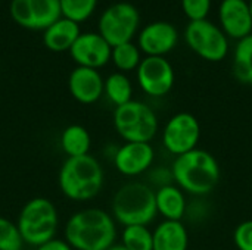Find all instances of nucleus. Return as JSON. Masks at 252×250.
<instances>
[{"instance_id":"nucleus-1","label":"nucleus","mask_w":252,"mask_h":250,"mask_svg":"<svg viewBox=\"0 0 252 250\" xmlns=\"http://www.w3.org/2000/svg\"><path fill=\"white\" fill-rule=\"evenodd\" d=\"M115 239L114 217L99 208L77 211L63 228V240L74 250H106L115 245Z\"/></svg>"},{"instance_id":"nucleus-2","label":"nucleus","mask_w":252,"mask_h":250,"mask_svg":"<svg viewBox=\"0 0 252 250\" xmlns=\"http://www.w3.org/2000/svg\"><path fill=\"white\" fill-rule=\"evenodd\" d=\"M174 183L192 196H207L220 183L221 171L214 155L204 149H193L174 159L171 165Z\"/></svg>"},{"instance_id":"nucleus-3","label":"nucleus","mask_w":252,"mask_h":250,"mask_svg":"<svg viewBox=\"0 0 252 250\" xmlns=\"http://www.w3.org/2000/svg\"><path fill=\"white\" fill-rule=\"evenodd\" d=\"M105 183V172L92 155L66 158L58 175V184L65 197L74 202L94 199Z\"/></svg>"},{"instance_id":"nucleus-4","label":"nucleus","mask_w":252,"mask_h":250,"mask_svg":"<svg viewBox=\"0 0 252 250\" xmlns=\"http://www.w3.org/2000/svg\"><path fill=\"white\" fill-rule=\"evenodd\" d=\"M111 211L115 222L124 227L148 225L158 215L155 190L146 183H126L115 192Z\"/></svg>"},{"instance_id":"nucleus-5","label":"nucleus","mask_w":252,"mask_h":250,"mask_svg":"<svg viewBox=\"0 0 252 250\" xmlns=\"http://www.w3.org/2000/svg\"><path fill=\"white\" fill-rule=\"evenodd\" d=\"M16 225L24 243L38 248L53 239L59 228V212L46 197L30 199L19 211Z\"/></svg>"},{"instance_id":"nucleus-6","label":"nucleus","mask_w":252,"mask_h":250,"mask_svg":"<svg viewBox=\"0 0 252 250\" xmlns=\"http://www.w3.org/2000/svg\"><path fill=\"white\" fill-rule=\"evenodd\" d=\"M158 127L157 113L143 102L131 100L114 111V128L126 143H151Z\"/></svg>"},{"instance_id":"nucleus-7","label":"nucleus","mask_w":252,"mask_h":250,"mask_svg":"<svg viewBox=\"0 0 252 250\" xmlns=\"http://www.w3.org/2000/svg\"><path fill=\"white\" fill-rule=\"evenodd\" d=\"M139 24L140 15L136 6L127 1H118L105 9L97 24V32L111 47H115L131 41L139 29Z\"/></svg>"},{"instance_id":"nucleus-8","label":"nucleus","mask_w":252,"mask_h":250,"mask_svg":"<svg viewBox=\"0 0 252 250\" xmlns=\"http://www.w3.org/2000/svg\"><path fill=\"white\" fill-rule=\"evenodd\" d=\"M185 40L192 52L208 62H220L229 52L227 35L208 19L190 21L185 29Z\"/></svg>"},{"instance_id":"nucleus-9","label":"nucleus","mask_w":252,"mask_h":250,"mask_svg":"<svg viewBox=\"0 0 252 250\" xmlns=\"http://www.w3.org/2000/svg\"><path fill=\"white\" fill-rule=\"evenodd\" d=\"M201 125L195 115L189 112L176 113L162 130V144L176 158L198 147Z\"/></svg>"},{"instance_id":"nucleus-10","label":"nucleus","mask_w":252,"mask_h":250,"mask_svg":"<svg viewBox=\"0 0 252 250\" xmlns=\"http://www.w3.org/2000/svg\"><path fill=\"white\" fill-rule=\"evenodd\" d=\"M9 12L18 25L34 31H44L62 18L59 0H12Z\"/></svg>"},{"instance_id":"nucleus-11","label":"nucleus","mask_w":252,"mask_h":250,"mask_svg":"<svg viewBox=\"0 0 252 250\" xmlns=\"http://www.w3.org/2000/svg\"><path fill=\"white\" fill-rule=\"evenodd\" d=\"M136 72L142 91L151 97H164L174 85L176 74L165 56H146Z\"/></svg>"},{"instance_id":"nucleus-12","label":"nucleus","mask_w":252,"mask_h":250,"mask_svg":"<svg viewBox=\"0 0 252 250\" xmlns=\"http://www.w3.org/2000/svg\"><path fill=\"white\" fill-rule=\"evenodd\" d=\"M112 47L99 32H81L69 55L78 66L100 69L111 60Z\"/></svg>"},{"instance_id":"nucleus-13","label":"nucleus","mask_w":252,"mask_h":250,"mask_svg":"<svg viewBox=\"0 0 252 250\" xmlns=\"http://www.w3.org/2000/svg\"><path fill=\"white\" fill-rule=\"evenodd\" d=\"M155 150L151 143H124L112 158L115 169L126 177H136L151 169Z\"/></svg>"},{"instance_id":"nucleus-14","label":"nucleus","mask_w":252,"mask_h":250,"mask_svg":"<svg viewBox=\"0 0 252 250\" xmlns=\"http://www.w3.org/2000/svg\"><path fill=\"white\" fill-rule=\"evenodd\" d=\"M177 41V28L170 22L157 21L146 25L139 32L137 46L146 56H165L176 47Z\"/></svg>"},{"instance_id":"nucleus-15","label":"nucleus","mask_w":252,"mask_h":250,"mask_svg":"<svg viewBox=\"0 0 252 250\" xmlns=\"http://www.w3.org/2000/svg\"><path fill=\"white\" fill-rule=\"evenodd\" d=\"M221 29L227 37L242 40L252 34V15L250 1L223 0L219 9Z\"/></svg>"},{"instance_id":"nucleus-16","label":"nucleus","mask_w":252,"mask_h":250,"mask_svg":"<svg viewBox=\"0 0 252 250\" xmlns=\"http://www.w3.org/2000/svg\"><path fill=\"white\" fill-rule=\"evenodd\" d=\"M105 80L97 69L77 66L68 77V90L81 105H93L103 96Z\"/></svg>"},{"instance_id":"nucleus-17","label":"nucleus","mask_w":252,"mask_h":250,"mask_svg":"<svg viewBox=\"0 0 252 250\" xmlns=\"http://www.w3.org/2000/svg\"><path fill=\"white\" fill-rule=\"evenodd\" d=\"M80 34V24L62 16L43 31V43L50 52H66L71 50Z\"/></svg>"},{"instance_id":"nucleus-18","label":"nucleus","mask_w":252,"mask_h":250,"mask_svg":"<svg viewBox=\"0 0 252 250\" xmlns=\"http://www.w3.org/2000/svg\"><path fill=\"white\" fill-rule=\"evenodd\" d=\"M189 233L182 221L164 220L154 230V250H188Z\"/></svg>"},{"instance_id":"nucleus-19","label":"nucleus","mask_w":252,"mask_h":250,"mask_svg":"<svg viewBox=\"0 0 252 250\" xmlns=\"http://www.w3.org/2000/svg\"><path fill=\"white\" fill-rule=\"evenodd\" d=\"M157 211L167 221H182L186 215L188 202L185 197V192L171 184L155 190Z\"/></svg>"},{"instance_id":"nucleus-20","label":"nucleus","mask_w":252,"mask_h":250,"mask_svg":"<svg viewBox=\"0 0 252 250\" xmlns=\"http://www.w3.org/2000/svg\"><path fill=\"white\" fill-rule=\"evenodd\" d=\"M62 152L66 155V158H78L84 155H90L92 147V137L86 127L72 124L63 128L59 139Z\"/></svg>"},{"instance_id":"nucleus-21","label":"nucleus","mask_w":252,"mask_h":250,"mask_svg":"<svg viewBox=\"0 0 252 250\" xmlns=\"http://www.w3.org/2000/svg\"><path fill=\"white\" fill-rule=\"evenodd\" d=\"M103 94L115 106H123L133 100V84L123 72H114L105 80Z\"/></svg>"},{"instance_id":"nucleus-22","label":"nucleus","mask_w":252,"mask_h":250,"mask_svg":"<svg viewBox=\"0 0 252 250\" xmlns=\"http://www.w3.org/2000/svg\"><path fill=\"white\" fill-rule=\"evenodd\" d=\"M233 75L239 83L252 85V34L239 40L235 47Z\"/></svg>"},{"instance_id":"nucleus-23","label":"nucleus","mask_w":252,"mask_h":250,"mask_svg":"<svg viewBox=\"0 0 252 250\" xmlns=\"http://www.w3.org/2000/svg\"><path fill=\"white\" fill-rule=\"evenodd\" d=\"M111 60L114 62L115 68L123 74L134 71L139 68L140 62H142L140 49L133 41L115 46V47H112Z\"/></svg>"},{"instance_id":"nucleus-24","label":"nucleus","mask_w":252,"mask_h":250,"mask_svg":"<svg viewBox=\"0 0 252 250\" xmlns=\"http://www.w3.org/2000/svg\"><path fill=\"white\" fill-rule=\"evenodd\" d=\"M121 245L128 250H154V231L148 225L124 227Z\"/></svg>"},{"instance_id":"nucleus-25","label":"nucleus","mask_w":252,"mask_h":250,"mask_svg":"<svg viewBox=\"0 0 252 250\" xmlns=\"http://www.w3.org/2000/svg\"><path fill=\"white\" fill-rule=\"evenodd\" d=\"M59 3L62 16L77 24L87 21L97 6V0H59Z\"/></svg>"},{"instance_id":"nucleus-26","label":"nucleus","mask_w":252,"mask_h":250,"mask_svg":"<svg viewBox=\"0 0 252 250\" xmlns=\"http://www.w3.org/2000/svg\"><path fill=\"white\" fill-rule=\"evenodd\" d=\"M24 240L16 222L0 217V250H22Z\"/></svg>"},{"instance_id":"nucleus-27","label":"nucleus","mask_w":252,"mask_h":250,"mask_svg":"<svg viewBox=\"0 0 252 250\" xmlns=\"http://www.w3.org/2000/svg\"><path fill=\"white\" fill-rule=\"evenodd\" d=\"M182 9L190 21H202L210 13L211 0H182Z\"/></svg>"},{"instance_id":"nucleus-28","label":"nucleus","mask_w":252,"mask_h":250,"mask_svg":"<svg viewBox=\"0 0 252 250\" xmlns=\"http://www.w3.org/2000/svg\"><path fill=\"white\" fill-rule=\"evenodd\" d=\"M148 180H149V186L157 190L171 186L174 184V177H173V171L171 168L167 167H157L148 171Z\"/></svg>"},{"instance_id":"nucleus-29","label":"nucleus","mask_w":252,"mask_h":250,"mask_svg":"<svg viewBox=\"0 0 252 250\" xmlns=\"http://www.w3.org/2000/svg\"><path fill=\"white\" fill-rule=\"evenodd\" d=\"M233 243L238 250H252V220L241 222L235 228Z\"/></svg>"},{"instance_id":"nucleus-30","label":"nucleus","mask_w":252,"mask_h":250,"mask_svg":"<svg viewBox=\"0 0 252 250\" xmlns=\"http://www.w3.org/2000/svg\"><path fill=\"white\" fill-rule=\"evenodd\" d=\"M35 250H74L65 240H62V239H53V240H50V242H47V243H44V245H41V246H38V248H35Z\"/></svg>"},{"instance_id":"nucleus-31","label":"nucleus","mask_w":252,"mask_h":250,"mask_svg":"<svg viewBox=\"0 0 252 250\" xmlns=\"http://www.w3.org/2000/svg\"><path fill=\"white\" fill-rule=\"evenodd\" d=\"M106 250H128V249H126L121 243H120V245H117V243H115V245H112L109 249H106Z\"/></svg>"},{"instance_id":"nucleus-32","label":"nucleus","mask_w":252,"mask_h":250,"mask_svg":"<svg viewBox=\"0 0 252 250\" xmlns=\"http://www.w3.org/2000/svg\"><path fill=\"white\" fill-rule=\"evenodd\" d=\"M250 9H251V15H252V0L250 1Z\"/></svg>"},{"instance_id":"nucleus-33","label":"nucleus","mask_w":252,"mask_h":250,"mask_svg":"<svg viewBox=\"0 0 252 250\" xmlns=\"http://www.w3.org/2000/svg\"><path fill=\"white\" fill-rule=\"evenodd\" d=\"M247 1H251V0H247Z\"/></svg>"}]
</instances>
